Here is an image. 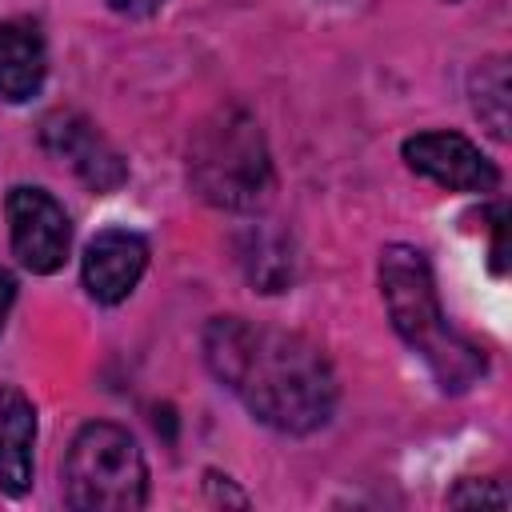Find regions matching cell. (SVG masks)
Returning <instances> with one entry per match:
<instances>
[{
	"label": "cell",
	"mask_w": 512,
	"mask_h": 512,
	"mask_svg": "<svg viewBox=\"0 0 512 512\" xmlns=\"http://www.w3.org/2000/svg\"><path fill=\"white\" fill-rule=\"evenodd\" d=\"M204 360L212 376L276 432H316L336 408V372L300 332L216 316L204 328Z\"/></svg>",
	"instance_id": "6da1fadb"
},
{
	"label": "cell",
	"mask_w": 512,
	"mask_h": 512,
	"mask_svg": "<svg viewBox=\"0 0 512 512\" xmlns=\"http://www.w3.org/2000/svg\"><path fill=\"white\" fill-rule=\"evenodd\" d=\"M380 296L396 336L428 364L444 392H464L484 372V352L448 328L436 296L428 256L412 244H388L380 252Z\"/></svg>",
	"instance_id": "7a4b0ae2"
},
{
	"label": "cell",
	"mask_w": 512,
	"mask_h": 512,
	"mask_svg": "<svg viewBox=\"0 0 512 512\" xmlns=\"http://www.w3.org/2000/svg\"><path fill=\"white\" fill-rule=\"evenodd\" d=\"M188 180L192 188L232 212H248L272 192V160L260 124L244 108L212 112L188 148Z\"/></svg>",
	"instance_id": "3957f363"
},
{
	"label": "cell",
	"mask_w": 512,
	"mask_h": 512,
	"mask_svg": "<svg viewBox=\"0 0 512 512\" xmlns=\"http://www.w3.org/2000/svg\"><path fill=\"white\" fill-rule=\"evenodd\" d=\"M64 500L76 512H136L148 500V464L128 428L92 420L64 460Z\"/></svg>",
	"instance_id": "277c9868"
},
{
	"label": "cell",
	"mask_w": 512,
	"mask_h": 512,
	"mask_svg": "<svg viewBox=\"0 0 512 512\" xmlns=\"http://www.w3.org/2000/svg\"><path fill=\"white\" fill-rule=\"evenodd\" d=\"M8 232H12V252L16 260L36 272L48 276L68 260V244H72V224L64 204L32 184H16L8 192Z\"/></svg>",
	"instance_id": "5b68a950"
},
{
	"label": "cell",
	"mask_w": 512,
	"mask_h": 512,
	"mask_svg": "<svg viewBox=\"0 0 512 512\" xmlns=\"http://www.w3.org/2000/svg\"><path fill=\"white\" fill-rule=\"evenodd\" d=\"M404 164L448 188V192H496L500 172L496 164L460 132H416L404 140Z\"/></svg>",
	"instance_id": "8992f818"
},
{
	"label": "cell",
	"mask_w": 512,
	"mask_h": 512,
	"mask_svg": "<svg viewBox=\"0 0 512 512\" xmlns=\"http://www.w3.org/2000/svg\"><path fill=\"white\" fill-rule=\"evenodd\" d=\"M148 268V244L140 232L128 228H104L84 248V288L96 304H120L136 292L140 276Z\"/></svg>",
	"instance_id": "52a82bcc"
},
{
	"label": "cell",
	"mask_w": 512,
	"mask_h": 512,
	"mask_svg": "<svg viewBox=\"0 0 512 512\" xmlns=\"http://www.w3.org/2000/svg\"><path fill=\"white\" fill-rule=\"evenodd\" d=\"M32 448H36V408L20 388L0 384V488L8 496L28 492Z\"/></svg>",
	"instance_id": "ba28073f"
},
{
	"label": "cell",
	"mask_w": 512,
	"mask_h": 512,
	"mask_svg": "<svg viewBox=\"0 0 512 512\" xmlns=\"http://www.w3.org/2000/svg\"><path fill=\"white\" fill-rule=\"evenodd\" d=\"M48 76V48L32 20L0 24V96L8 104H24L40 92Z\"/></svg>",
	"instance_id": "9c48e42d"
},
{
	"label": "cell",
	"mask_w": 512,
	"mask_h": 512,
	"mask_svg": "<svg viewBox=\"0 0 512 512\" xmlns=\"http://www.w3.org/2000/svg\"><path fill=\"white\" fill-rule=\"evenodd\" d=\"M44 140L56 156H64L92 188H112L124 180V164L120 156L96 136L92 124H84L80 116H52L44 124Z\"/></svg>",
	"instance_id": "30bf717a"
},
{
	"label": "cell",
	"mask_w": 512,
	"mask_h": 512,
	"mask_svg": "<svg viewBox=\"0 0 512 512\" xmlns=\"http://www.w3.org/2000/svg\"><path fill=\"white\" fill-rule=\"evenodd\" d=\"M472 108L496 140H508V60L492 56L472 72Z\"/></svg>",
	"instance_id": "8fae6325"
},
{
	"label": "cell",
	"mask_w": 512,
	"mask_h": 512,
	"mask_svg": "<svg viewBox=\"0 0 512 512\" xmlns=\"http://www.w3.org/2000/svg\"><path fill=\"white\" fill-rule=\"evenodd\" d=\"M448 504H496V508H504V504H508V492H504V488H492V484L468 480V484H460V488L448 496Z\"/></svg>",
	"instance_id": "7c38bea8"
},
{
	"label": "cell",
	"mask_w": 512,
	"mask_h": 512,
	"mask_svg": "<svg viewBox=\"0 0 512 512\" xmlns=\"http://www.w3.org/2000/svg\"><path fill=\"white\" fill-rule=\"evenodd\" d=\"M108 8L120 16H152L156 8H164V0H108Z\"/></svg>",
	"instance_id": "4fadbf2b"
},
{
	"label": "cell",
	"mask_w": 512,
	"mask_h": 512,
	"mask_svg": "<svg viewBox=\"0 0 512 512\" xmlns=\"http://www.w3.org/2000/svg\"><path fill=\"white\" fill-rule=\"evenodd\" d=\"M12 300H16V280L8 268H0V332H4V320L12 312Z\"/></svg>",
	"instance_id": "5bb4252c"
}]
</instances>
